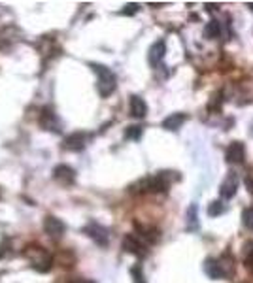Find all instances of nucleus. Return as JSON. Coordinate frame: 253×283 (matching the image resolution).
<instances>
[{"instance_id":"bb28decb","label":"nucleus","mask_w":253,"mask_h":283,"mask_svg":"<svg viewBox=\"0 0 253 283\" xmlns=\"http://www.w3.org/2000/svg\"><path fill=\"white\" fill-rule=\"evenodd\" d=\"M251 134H253V123H251Z\"/></svg>"},{"instance_id":"6e6552de","label":"nucleus","mask_w":253,"mask_h":283,"mask_svg":"<svg viewBox=\"0 0 253 283\" xmlns=\"http://www.w3.org/2000/svg\"><path fill=\"white\" fill-rule=\"evenodd\" d=\"M165 55H166V44H165V40H157L153 46L149 47V53H147V61H149V64H151L153 68H157V66L163 63Z\"/></svg>"},{"instance_id":"aec40b11","label":"nucleus","mask_w":253,"mask_h":283,"mask_svg":"<svg viewBox=\"0 0 253 283\" xmlns=\"http://www.w3.org/2000/svg\"><path fill=\"white\" fill-rule=\"evenodd\" d=\"M142 127H136V125H132V127H127V130H125V138L127 140H140L142 138Z\"/></svg>"},{"instance_id":"f3484780","label":"nucleus","mask_w":253,"mask_h":283,"mask_svg":"<svg viewBox=\"0 0 253 283\" xmlns=\"http://www.w3.org/2000/svg\"><path fill=\"white\" fill-rule=\"evenodd\" d=\"M244 265L253 272V240L244 243Z\"/></svg>"},{"instance_id":"b1692460","label":"nucleus","mask_w":253,"mask_h":283,"mask_svg":"<svg viewBox=\"0 0 253 283\" xmlns=\"http://www.w3.org/2000/svg\"><path fill=\"white\" fill-rule=\"evenodd\" d=\"M70 283H94L93 279H85V277H76V279H72Z\"/></svg>"},{"instance_id":"39448f33","label":"nucleus","mask_w":253,"mask_h":283,"mask_svg":"<svg viewBox=\"0 0 253 283\" xmlns=\"http://www.w3.org/2000/svg\"><path fill=\"white\" fill-rule=\"evenodd\" d=\"M44 231H46V234L49 238L59 240V238H63V234H65L66 227L61 219H57L53 215H47L46 219H44Z\"/></svg>"},{"instance_id":"1a4fd4ad","label":"nucleus","mask_w":253,"mask_h":283,"mask_svg":"<svg viewBox=\"0 0 253 283\" xmlns=\"http://www.w3.org/2000/svg\"><path fill=\"white\" fill-rule=\"evenodd\" d=\"M244 157H246V147H244L242 142H232V144L227 147V151H225V159H227V162H230V164H240V162H244Z\"/></svg>"},{"instance_id":"393cba45","label":"nucleus","mask_w":253,"mask_h":283,"mask_svg":"<svg viewBox=\"0 0 253 283\" xmlns=\"http://www.w3.org/2000/svg\"><path fill=\"white\" fill-rule=\"evenodd\" d=\"M246 187H247V189H249V193H251V195H253V179L249 178V176H247V178H246Z\"/></svg>"},{"instance_id":"a878e982","label":"nucleus","mask_w":253,"mask_h":283,"mask_svg":"<svg viewBox=\"0 0 253 283\" xmlns=\"http://www.w3.org/2000/svg\"><path fill=\"white\" fill-rule=\"evenodd\" d=\"M247 8H249V10L253 12V2H247Z\"/></svg>"},{"instance_id":"f8f14e48","label":"nucleus","mask_w":253,"mask_h":283,"mask_svg":"<svg viewBox=\"0 0 253 283\" xmlns=\"http://www.w3.org/2000/svg\"><path fill=\"white\" fill-rule=\"evenodd\" d=\"M40 125L46 130H53V133H59L61 130V123L55 116L53 110H49V108H44L42 110V116H40Z\"/></svg>"},{"instance_id":"9d476101","label":"nucleus","mask_w":253,"mask_h":283,"mask_svg":"<svg viewBox=\"0 0 253 283\" xmlns=\"http://www.w3.org/2000/svg\"><path fill=\"white\" fill-rule=\"evenodd\" d=\"M236 191H238V176L232 172V174H229V176L225 178L223 183H221V187H219V195H221V198L229 200V198L235 197Z\"/></svg>"},{"instance_id":"0eeeda50","label":"nucleus","mask_w":253,"mask_h":283,"mask_svg":"<svg viewBox=\"0 0 253 283\" xmlns=\"http://www.w3.org/2000/svg\"><path fill=\"white\" fill-rule=\"evenodd\" d=\"M204 274L208 277H212V279H223V277H227V272H225L221 259H213V257H208L204 260Z\"/></svg>"},{"instance_id":"ddd939ff","label":"nucleus","mask_w":253,"mask_h":283,"mask_svg":"<svg viewBox=\"0 0 253 283\" xmlns=\"http://www.w3.org/2000/svg\"><path fill=\"white\" fill-rule=\"evenodd\" d=\"M130 116L134 119H144L147 116V104L146 100L138 97V95H132L130 97Z\"/></svg>"},{"instance_id":"5701e85b","label":"nucleus","mask_w":253,"mask_h":283,"mask_svg":"<svg viewBox=\"0 0 253 283\" xmlns=\"http://www.w3.org/2000/svg\"><path fill=\"white\" fill-rule=\"evenodd\" d=\"M132 274H134V279H136V283H144V276H142L140 268H132Z\"/></svg>"},{"instance_id":"423d86ee","label":"nucleus","mask_w":253,"mask_h":283,"mask_svg":"<svg viewBox=\"0 0 253 283\" xmlns=\"http://www.w3.org/2000/svg\"><path fill=\"white\" fill-rule=\"evenodd\" d=\"M83 232H85L91 240H94L99 246H102V248L108 246V229L106 227L99 225V223H89V225L83 229Z\"/></svg>"},{"instance_id":"a211bd4d","label":"nucleus","mask_w":253,"mask_h":283,"mask_svg":"<svg viewBox=\"0 0 253 283\" xmlns=\"http://www.w3.org/2000/svg\"><path fill=\"white\" fill-rule=\"evenodd\" d=\"M225 212V204L221 202V200H213V202H210V206H208V215L210 217H218V215H221Z\"/></svg>"},{"instance_id":"412c9836","label":"nucleus","mask_w":253,"mask_h":283,"mask_svg":"<svg viewBox=\"0 0 253 283\" xmlns=\"http://www.w3.org/2000/svg\"><path fill=\"white\" fill-rule=\"evenodd\" d=\"M187 229L189 231H194L197 229V206H191L187 210Z\"/></svg>"},{"instance_id":"6ab92c4d","label":"nucleus","mask_w":253,"mask_h":283,"mask_svg":"<svg viewBox=\"0 0 253 283\" xmlns=\"http://www.w3.org/2000/svg\"><path fill=\"white\" fill-rule=\"evenodd\" d=\"M242 223H244V227H246L247 231H253V206L242 212Z\"/></svg>"},{"instance_id":"4be33fe9","label":"nucleus","mask_w":253,"mask_h":283,"mask_svg":"<svg viewBox=\"0 0 253 283\" xmlns=\"http://www.w3.org/2000/svg\"><path fill=\"white\" fill-rule=\"evenodd\" d=\"M138 4H127V6H125V10H121V13H123V15H134L136 12H138Z\"/></svg>"},{"instance_id":"9b49d317","label":"nucleus","mask_w":253,"mask_h":283,"mask_svg":"<svg viewBox=\"0 0 253 283\" xmlns=\"http://www.w3.org/2000/svg\"><path fill=\"white\" fill-rule=\"evenodd\" d=\"M53 178L59 181L61 185H72L76 181V170L66 164H59V166L53 170Z\"/></svg>"},{"instance_id":"7ed1b4c3","label":"nucleus","mask_w":253,"mask_h":283,"mask_svg":"<svg viewBox=\"0 0 253 283\" xmlns=\"http://www.w3.org/2000/svg\"><path fill=\"white\" fill-rule=\"evenodd\" d=\"M25 255H27V259L30 260V265H32L34 270L38 272L51 270L53 259H51V255L47 253L44 248H40V246H29V248L25 249Z\"/></svg>"},{"instance_id":"4468645a","label":"nucleus","mask_w":253,"mask_h":283,"mask_svg":"<svg viewBox=\"0 0 253 283\" xmlns=\"http://www.w3.org/2000/svg\"><path fill=\"white\" fill-rule=\"evenodd\" d=\"M85 142H87V134L85 133H74L70 136H66L65 140V149L68 151H82L85 147Z\"/></svg>"},{"instance_id":"dca6fc26","label":"nucleus","mask_w":253,"mask_h":283,"mask_svg":"<svg viewBox=\"0 0 253 283\" xmlns=\"http://www.w3.org/2000/svg\"><path fill=\"white\" fill-rule=\"evenodd\" d=\"M219 32H221V25H219L218 19H210L206 23V27H204V36L206 38H210V40H213V38H218Z\"/></svg>"},{"instance_id":"20e7f679","label":"nucleus","mask_w":253,"mask_h":283,"mask_svg":"<svg viewBox=\"0 0 253 283\" xmlns=\"http://www.w3.org/2000/svg\"><path fill=\"white\" fill-rule=\"evenodd\" d=\"M123 249L127 253L138 257V259H144L147 255V246L142 242V238H138L136 234H127V236L123 238Z\"/></svg>"},{"instance_id":"f03ea898","label":"nucleus","mask_w":253,"mask_h":283,"mask_svg":"<svg viewBox=\"0 0 253 283\" xmlns=\"http://www.w3.org/2000/svg\"><path fill=\"white\" fill-rule=\"evenodd\" d=\"M91 68H93L94 74L99 76V80H96V89H99V95L100 97H110V95L115 91V87H118L115 74H113L108 66H104V64L91 63Z\"/></svg>"},{"instance_id":"2eb2a0df","label":"nucleus","mask_w":253,"mask_h":283,"mask_svg":"<svg viewBox=\"0 0 253 283\" xmlns=\"http://www.w3.org/2000/svg\"><path fill=\"white\" fill-rule=\"evenodd\" d=\"M185 121H187V116L182 114V111H178V114H170V116L163 121V128H166V130H178V128H182V125Z\"/></svg>"},{"instance_id":"f257e3e1","label":"nucleus","mask_w":253,"mask_h":283,"mask_svg":"<svg viewBox=\"0 0 253 283\" xmlns=\"http://www.w3.org/2000/svg\"><path fill=\"white\" fill-rule=\"evenodd\" d=\"M178 179L176 172H170V170H163V172H157L155 176H149V178H144L138 181V191L142 193H165L168 187L172 185V181Z\"/></svg>"}]
</instances>
